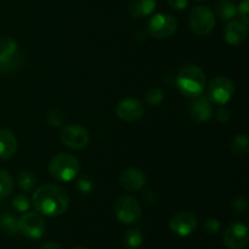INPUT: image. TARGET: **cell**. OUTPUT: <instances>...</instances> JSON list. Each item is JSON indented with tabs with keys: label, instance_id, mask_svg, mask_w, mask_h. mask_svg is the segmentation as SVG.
<instances>
[{
	"label": "cell",
	"instance_id": "cell-1",
	"mask_svg": "<svg viewBox=\"0 0 249 249\" xmlns=\"http://www.w3.org/2000/svg\"><path fill=\"white\" fill-rule=\"evenodd\" d=\"M36 212L46 216H58L66 213L70 206V196L63 187L55 184L39 186L32 197Z\"/></svg>",
	"mask_w": 249,
	"mask_h": 249
},
{
	"label": "cell",
	"instance_id": "cell-2",
	"mask_svg": "<svg viewBox=\"0 0 249 249\" xmlns=\"http://www.w3.org/2000/svg\"><path fill=\"white\" fill-rule=\"evenodd\" d=\"M207 79L204 72L196 65L186 66L180 71L177 78V87L184 96L196 99L203 94Z\"/></svg>",
	"mask_w": 249,
	"mask_h": 249
},
{
	"label": "cell",
	"instance_id": "cell-3",
	"mask_svg": "<svg viewBox=\"0 0 249 249\" xmlns=\"http://www.w3.org/2000/svg\"><path fill=\"white\" fill-rule=\"evenodd\" d=\"M80 170V163L74 156L68 153H58L51 158L49 163V172L51 177L58 181H72Z\"/></svg>",
	"mask_w": 249,
	"mask_h": 249
},
{
	"label": "cell",
	"instance_id": "cell-4",
	"mask_svg": "<svg viewBox=\"0 0 249 249\" xmlns=\"http://www.w3.org/2000/svg\"><path fill=\"white\" fill-rule=\"evenodd\" d=\"M189 26L197 36H208L215 27V15L207 6L194 7L189 14Z\"/></svg>",
	"mask_w": 249,
	"mask_h": 249
},
{
	"label": "cell",
	"instance_id": "cell-5",
	"mask_svg": "<svg viewBox=\"0 0 249 249\" xmlns=\"http://www.w3.org/2000/svg\"><path fill=\"white\" fill-rule=\"evenodd\" d=\"M60 140L66 147L72 150H83L89 145L90 134L83 126L77 124H68L61 129Z\"/></svg>",
	"mask_w": 249,
	"mask_h": 249
},
{
	"label": "cell",
	"instance_id": "cell-6",
	"mask_svg": "<svg viewBox=\"0 0 249 249\" xmlns=\"http://www.w3.org/2000/svg\"><path fill=\"white\" fill-rule=\"evenodd\" d=\"M114 213L122 223L133 224L141 218L142 209L138 199L133 196H122L114 204Z\"/></svg>",
	"mask_w": 249,
	"mask_h": 249
},
{
	"label": "cell",
	"instance_id": "cell-7",
	"mask_svg": "<svg viewBox=\"0 0 249 249\" xmlns=\"http://www.w3.org/2000/svg\"><path fill=\"white\" fill-rule=\"evenodd\" d=\"M178 22L168 14H157L147 22V33L156 39H164L177 32Z\"/></svg>",
	"mask_w": 249,
	"mask_h": 249
},
{
	"label": "cell",
	"instance_id": "cell-8",
	"mask_svg": "<svg viewBox=\"0 0 249 249\" xmlns=\"http://www.w3.org/2000/svg\"><path fill=\"white\" fill-rule=\"evenodd\" d=\"M209 100L214 104L225 105L232 99L235 94V84L228 77H215L208 87Z\"/></svg>",
	"mask_w": 249,
	"mask_h": 249
},
{
	"label": "cell",
	"instance_id": "cell-9",
	"mask_svg": "<svg viewBox=\"0 0 249 249\" xmlns=\"http://www.w3.org/2000/svg\"><path fill=\"white\" fill-rule=\"evenodd\" d=\"M17 224H18V232L22 235L27 236L33 240H39L44 236L46 231L45 221H44L43 216L39 215L38 213H26L17 219Z\"/></svg>",
	"mask_w": 249,
	"mask_h": 249
},
{
	"label": "cell",
	"instance_id": "cell-10",
	"mask_svg": "<svg viewBox=\"0 0 249 249\" xmlns=\"http://www.w3.org/2000/svg\"><path fill=\"white\" fill-rule=\"evenodd\" d=\"M198 226V220L196 215L189 211H181L175 213L169 221V228L175 235L186 237L195 232Z\"/></svg>",
	"mask_w": 249,
	"mask_h": 249
},
{
	"label": "cell",
	"instance_id": "cell-11",
	"mask_svg": "<svg viewBox=\"0 0 249 249\" xmlns=\"http://www.w3.org/2000/svg\"><path fill=\"white\" fill-rule=\"evenodd\" d=\"M249 232L247 225L242 223H231L224 233V243L229 249H243L248 245Z\"/></svg>",
	"mask_w": 249,
	"mask_h": 249
},
{
	"label": "cell",
	"instance_id": "cell-12",
	"mask_svg": "<svg viewBox=\"0 0 249 249\" xmlns=\"http://www.w3.org/2000/svg\"><path fill=\"white\" fill-rule=\"evenodd\" d=\"M116 113L119 119L124 122H136L142 118L145 108L140 100L135 97H126L118 102L116 107Z\"/></svg>",
	"mask_w": 249,
	"mask_h": 249
},
{
	"label": "cell",
	"instance_id": "cell-13",
	"mask_svg": "<svg viewBox=\"0 0 249 249\" xmlns=\"http://www.w3.org/2000/svg\"><path fill=\"white\" fill-rule=\"evenodd\" d=\"M119 182L126 191H141L146 186L147 178L145 173L138 168H126L122 172Z\"/></svg>",
	"mask_w": 249,
	"mask_h": 249
},
{
	"label": "cell",
	"instance_id": "cell-14",
	"mask_svg": "<svg viewBox=\"0 0 249 249\" xmlns=\"http://www.w3.org/2000/svg\"><path fill=\"white\" fill-rule=\"evenodd\" d=\"M213 116V106L209 97L198 96L196 97L190 106V117L196 123H206Z\"/></svg>",
	"mask_w": 249,
	"mask_h": 249
},
{
	"label": "cell",
	"instance_id": "cell-15",
	"mask_svg": "<svg viewBox=\"0 0 249 249\" xmlns=\"http://www.w3.org/2000/svg\"><path fill=\"white\" fill-rule=\"evenodd\" d=\"M18 58V48L17 43L11 38L4 39L0 43V68L2 71L9 70L17 63Z\"/></svg>",
	"mask_w": 249,
	"mask_h": 249
},
{
	"label": "cell",
	"instance_id": "cell-16",
	"mask_svg": "<svg viewBox=\"0 0 249 249\" xmlns=\"http://www.w3.org/2000/svg\"><path fill=\"white\" fill-rule=\"evenodd\" d=\"M248 34V27L241 21H231L226 24L224 36L230 46H240L246 40Z\"/></svg>",
	"mask_w": 249,
	"mask_h": 249
},
{
	"label": "cell",
	"instance_id": "cell-17",
	"mask_svg": "<svg viewBox=\"0 0 249 249\" xmlns=\"http://www.w3.org/2000/svg\"><path fill=\"white\" fill-rule=\"evenodd\" d=\"M18 142L17 138L11 130L1 129L0 130V158L1 160H9L16 153Z\"/></svg>",
	"mask_w": 249,
	"mask_h": 249
},
{
	"label": "cell",
	"instance_id": "cell-18",
	"mask_svg": "<svg viewBox=\"0 0 249 249\" xmlns=\"http://www.w3.org/2000/svg\"><path fill=\"white\" fill-rule=\"evenodd\" d=\"M157 0H129V14L135 18L147 17L155 11Z\"/></svg>",
	"mask_w": 249,
	"mask_h": 249
},
{
	"label": "cell",
	"instance_id": "cell-19",
	"mask_svg": "<svg viewBox=\"0 0 249 249\" xmlns=\"http://www.w3.org/2000/svg\"><path fill=\"white\" fill-rule=\"evenodd\" d=\"M216 15L223 21H230L237 15V6L233 0H220L216 4Z\"/></svg>",
	"mask_w": 249,
	"mask_h": 249
},
{
	"label": "cell",
	"instance_id": "cell-20",
	"mask_svg": "<svg viewBox=\"0 0 249 249\" xmlns=\"http://www.w3.org/2000/svg\"><path fill=\"white\" fill-rule=\"evenodd\" d=\"M143 242V233L140 229L133 228L129 229L124 235V243L128 248L136 249L140 247Z\"/></svg>",
	"mask_w": 249,
	"mask_h": 249
},
{
	"label": "cell",
	"instance_id": "cell-21",
	"mask_svg": "<svg viewBox=\"0 0 249 249\" xmlns=\"http://www.w3.org/2000/svg\"><path fill=\"white\" fill-rule=\"evenodd\" d=\"M17 184H18L19 189L23 191H33L36 185V178L29 170H21L18 178H17Z\"/></svg>",
	"mask_w": 249,
	"mask_h": 249
},
{
	"label": "cell",
	"instance_id": "cell-22",
	"mask_svg": "<svg viewBox=\"0 0 249 249\" xmlns=\"http://www.w3.org/2000/svg\"><path fill=\"white\" fill-rule=\"evenodd\" d=\"M14 179L6 170L0 169V199H5L12 194Z\"/></svg>",
	"mask_w": 249,
	"mask_h": 249
},
{
	"label": "cell",
	"instance_id": "cell-23",
	"mask_svg": "<svg viewBox=\"0 0 249 249\" xmlns=\"http://www.w3.org/2000/svg\"><path fill=\"white\" fill-rule=\"evenodd\" d=\"M248 148L249 140L247 135H245V134H240V135L235 136L230 143L231 152L236 156H245L248 152Z\"/></svg>",
	"mask_w": 249,
	"mask_h": 249
},
{
	"label": "cell",
	"instance_id": "cell-24",
	"mask_svg": "<svg viewBox=\"0 0 249 249\" xmlns=\"http://www.w3.org/2000/svg\"><path fill=\"white\" fill-rule=\"evenodd\" d=\"M0 229L9 235H15L18 232L17 219L12 214L4 213L0 215Z\"/></svg>",
	"mask_w": 249,
	"mask_h": 249
},
{
	"label": "cell",
	"instance_id": "cell-25",
	"mask_svg": "<svg viewBox=\"0 0 249 249\" xmlns=\"http://www.w3.org/2000/svg\"><path fill=\"white\" fill-rule=\"evenodd\" d=\"M164 100V91L160 88H150L147 91L145 92V101L146 104L151 105V106H160Z\"/></svg>",
	"mask_w": 249,
	"mask_h": 249
},
{
	"label": "cell",
	"instance_id": "cell-26",
	"mask_svg": "<svg viewBox=\"0 0 249 249\" xmlns=\"http://www.w3.org/2000/svg\"><path fill=\"white\" fill-rule=\"evenodd\" d=\"M12 207H14L17 212H19V213H24V212L28 211L29 207H31V201H29V198L26 195L18 194L16 195V197H15L14 199H12Z\"/></svg>",
	"mask_w": 249,
	"mask_h": 249
},
{
	"label": "cell",
	"instance_id": "cell-27",
	"mask_svg": "<svg viewBox=\"0 0 249 249\" xmlns=\"http://www.w3.org/2000/svg\"><path fill=\"white\" fill-rule=\"evenodd\" d=\"M230 209L233 214H242L247 211V199L243 196H237L230 202Z\"/></svg>",
	"mask_w": 249,
	"mask_h": 249
},
{
	"label": "cell",
	"instance_id": "cell-28",
	"mask_svg": "<svg viewBox=\"0 0 249 249\" xmlns=\"http://www.w3.org/2000/svg\"><path fill=\"white\" fill-rule=\"evenodd\" d=\"M78 189L82 194H90L92 190L95 189V181L89 177V175H83L79 180H78Z\"/></svg>",
	"mask_w": 249,
	"mask_h": 249
},
{
	"label": "cell",
	"instance_id": "cell-29",
	"mask_svg": "<svg viewBox=\"0 0 249 249\" xmlns=\"http://www.w3.org/2000/svg\"><path fill=\"white\" fill-rule=\"evenodd\" d=\"M46 122L51 126H60L63 123V113L58 108H53L48 112Z\"/></svg>",
	"mask_w": 249,
	"mask_h": 249
},
{
	"label": "cell",
	"instance_id": "cell-30",
	"mask_svg": "<svg viewBox=\"0 0 249 249\" xmlns=\"http://www.w3.org/2000/svg\"><path fill=\"white\" fill-rule=\"evenodd\" d=\"M237 14H240L241 22L249 26V0H242L237 7Z\"/></svg>",
	"mask_w": 249,
	"mask_h": 249
},
{
	"label": "cell",
	"instance_id": "cell-31",
	"mask_svg": "<svg viewBox=\"0 0 249 249\" xmlns=\"http://www.w3.org/2000/svg\"><path fill=\"white\" fill-rule=\"evenodd\" d=\"M221 228V224L218 219L211 218L207 219L203 224V230L206 231L207 233H216Z\"/></svg>",
	"mask_w": 249,
	"mask_h": 249
},
{
	"label": "cell",
	"instance_id": "cell-32",
	"mask_svg": "<svg viewBox=\"0 0 249 249\" xmlns=\"http://www.w3.org/2000/svg\"><path fill=\"white\" fill-rule=\"evenodd\" d=\"M231 118V112L229 111L228 108H225V107H221L220 109L218 111V113H216V119H218L220 123H228L229 121H230Z\"/></svg>",
	"mask_w": 249,
	"mask_h": 249
},
{
	"label": "cell",
	"instance_id": "cell-33",
	"mask_svg": "<svg viewBox=\"0 0 249 249\" xmlns=\"http://www.w3.org/2000/svg\"><path fill=\"white\" fill-rule=\"evenodd\" d=\"M168 4L175 10H184L189 5V0H168Z\"/></svg>",
	"mask_w": 249,
	"mask_h": 249
},
{
	"label": "cell",
	"instance_id": "cell-34",
	"mask_svg": "<svg viewBox=\"0 0 249 249\" xmlns=\"http://www.w3.org/2000/svg\"><path fill=\"white\" fill-rule=\"evenodd\" d=\"M40 249H61L60 245L56 242H53V241H49V242H45L41 245Z\"/></svg>",
	"mask_w": 249,
	"mask_h": 249
},
{
	"label": "cell",
	"instance_id": "cell-35",
	"mask_svg": "<svg viewBox=\"0 0 249 249\" xmlns=\"http://www.w3.org/2000/svg\"><path fill=\"white\" fill-rule=\"evenodd\" d=\"M73 249H89V248H85V247H77V248H73Z\"/></svg>",
	"mask_w": 249,
	"mask_h": 249
}]
</instances>
